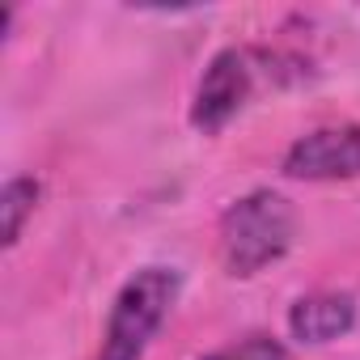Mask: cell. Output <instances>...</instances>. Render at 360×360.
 Masks as SVG:
<instances>
[{"label":"cell","instance_id":"6da1fadb","mask_svg":"<svg viewBox=\"0 0 360 360\" xmlns=\"http://www.w3.org/2000/svg\"><path fill=\"white\" fill-rule=\"evenodd\" d=\"M297 233V212L284 195L276 191H250L242 200H233L217 225V246H221V263L229 276H259L263 267H271L276 259L288 255Z\"/></svg>","mask_w":360,"mask_h":360},{"label":"cell","instance_id":"7a4b0ae2","mask_svg":"<svg viewBox=\"0 0 360 360\" xmlns=\"http://www.w3.org/2000/svg\"><path fill=\"white\" fill-rule=\"evenodd\" d=\"M178 288H183V280H178L174 267L136 271L110 305L98 360H144L153 335L161 330V322L169 318V309L178 301Z\"/></svg>","mask_w":360,"mask_h":360},{"label":"cell","instance_id":"3957f363","mask_svg":"<svg viewBox=\"0 0 360 360\" xmlns=\"http://www.w3.org/2000/svg\"><path fill=\"white\" fill-rule=\"evenodd\" d=\"M259 68H263V56L259 51H246V47H225L208 60L200 85H195V98H191V127L204 131V136H217L221 127H229L255 85H259Z\"/></svg>","mask_w":360,"mask_h":360},{"label":"cell","instance_id":"277c9868","mask_svg":"<svg viewBox=\"0 0 360 360\" xmlns=\"http://www.w3.org/2000/svg\"><path fill=\"white\" fill-rule=\"evenodd\" d=\"M280 169L297 183H339V178H360V127H318L288 144Z\"/></svg>","mask_w":360,"mask_h":360},{"label":"cell","instance_id":"5b68a950","mask_svg":"<svg viewBox=\"0 0 360 360\" xmlns=\"http://www.w3.org/2000/svg\"><path fill=\"white\" fill-rule=\"evenodd\" d=\"M356 326V297L352 292H314L288 309V330L301 343H330Z\"/></svg>","mask_w":360,"mask_h":360},{"label":"cell","instance_id":"8992f818","mask_svg":"<svg viewBox=\"0 0 360 360\" xmlns=\"http://www.w3.org/2000/svg\"><path fill=\"white\" fill-rule=\"evenodd\" d=\"M34 204H39V183L34 178H9L5 195H0V212H5V246L22 242V229L34 217Z\"/></svg>","mask_w":360,"mask_h":360},{"label":"cell","instance_id":"52a82bcc","mask_svg":"<svg viewBox=\"0 0 360 360\" xmlns=\"http://www.w3.org/2000/svg\"><path fill=\"white\" fill-rule=\"evenodd\" d=\"M204 360H288V356H284V347L276 339L250 335V339H238V343H229L221 352H208Z\"/></svg>","mask_w":360,"mask_h":360}]
</instances>
